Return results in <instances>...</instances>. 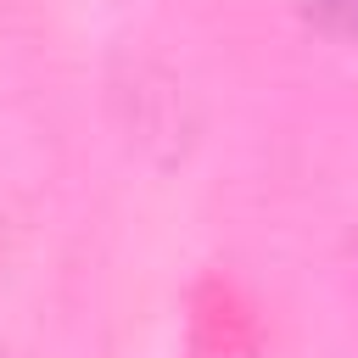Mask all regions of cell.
Instances as JSON below:
<instances>
[{"instance_id": "obj_1", "label": "cell", "mask_w": 358, "mask_h": 358, "mask_svg": "<svg viewBox=\"0 0 358 358\" xmlns=\"http://www.w3.org/2000/svg\"><path fill=\"white\" fill-rule=\"evenodd\" d=\"M319 11V22H330L336 34H358V0H308Z\"/></svg>"}]
</instances>
